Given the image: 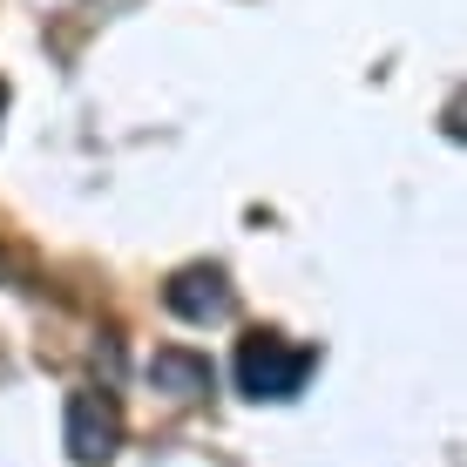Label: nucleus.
<instances>
[{
  "label": "nucleus",
  "mask_w": 467,
  "mask_h": 467,
  "mask_svg": "<svg viewBox=\"0 0 467 467\" xmlns=\"http://www.w3.org/2000/svg\"><path fill=\"white\" fill-rule=\"evenodd\" d=\"M305 373H312V352L305 346H285L278 332H251L244 346H237V386H244L251 400H292Z\"/></svg>",
  "instance_id": "obj_1"
},
{
  "label": "nucleus",
  "mask_w": 467,
  "mask_h": 467,
  "mask_svg": "<svg viewBox=\"0 0 467 467\" xmlns=\"http://www.w3.org/2000/svg\"><path fill=\"white\" fill-rule=\"evenodd\" d=\"M61 441H68V454L82 467L109 461L122 447V407H116V393H68V427H61Z\"/></svg>",
  "instance_id": "obj_2"
},
{
  "label": "nucleus",
  "mask_w": 467,
  "mask_h": 467,
  "mask_svg": "<svg viewBox=\"0 0 467 467\" xmlns=\"http://www.w3.org/2000/svg\"><path fill=\"white\" fill-rule=\"evenodd\" d=\"M170 312L190 318V326H211V318H231V278L217 265H183L176 278L163 285Z\"/></svg>",
  "instance_id": "obj_3"
},
{
  "label": "nucleus",
  "mask_w": 467,
  "mask_h": 467,
  "mask_svg": "<svg viewBox=\"0 0 467 467\" xmlns=\"http://www.w3.org/2000/svg\"><path fill=\"white\" fill-rule=\"evenodd\" d=\"M211 359H203V352H190V346H163L150 359V386L156 393H170V400H203L211 393Z\"/></svg>",
  "instance_id": "obj_4"
},
{
  "label": "nucleus",
  "mask_w": 467,
  "mask_h": 467,
  "mask_svg": "<svg viewBox=\"0 0 467 467\" xmlns=\"http://www.w3.org/2000/svg\"><path fill=\"white\" fill-rule=\"evenodd\" d=\"M0 102H7V88H0Z\"/></svg>",
  "instance_id": "obj_5"
}]
</instances>
